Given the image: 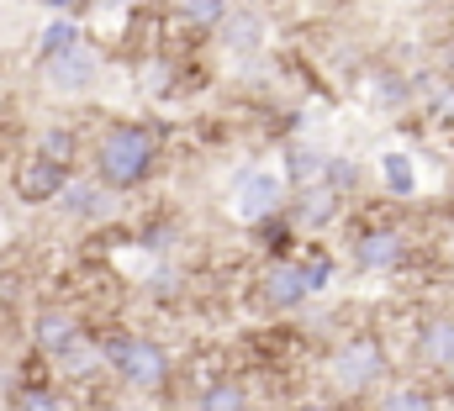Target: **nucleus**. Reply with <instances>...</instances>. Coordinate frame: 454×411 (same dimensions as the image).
Listing matches in <instances>:
<instances>
[{
  "label": "nucleus",
  "instance_id": "nucleus-3",
  "mask_svg": "<svg viewBox=\"0 0 454 411\" xmlns=\"http://www.w3.org/2000/svg\"><path fill=\"white\" fill-rule=\"evenodd\" d=\"M69 180H74L69 164H53V159H43V153H27V159L16 164V174H11V190H16L21 206H59V196H64Z\"/></svg>",
  "mask_w": 454,
  "mask_h": 411
},
{
  "label": "nucleus",
  "instance_id": "nucleus-21",
  "mask_svg": "<svg viewBox=\"0 0 454 411\" xmlns=\"http://www.w3.org/2000/svg\"><path fill=\"white\" fill-rule=\"evenodd\" d=\"M291 227H296V221L275 211V216H264V221H254V237H259V248H264V253H275V259H286V248H291Z\"/></svg>",
  "mask_w": 454,
  "mask_h": 411
},
{
  "label": "nucleus",
  "instance_id": "nucleus-31",
  "mask_svg": "<svg viewBox=\"0 0 454 411\" xmlns=\"http://www.w3.org/2000/svg\"><path fill=\"white\" fill-rule=\"evenodd\" d=\"M291 411H328V407H323V401H296Z\"/></svg>",
  "mask_w": 454,
  "mask_h": 411
},
{
  "label": "nucleus",
  "instance_id": "nucleus-28",
  "mask_svg": "<svg viewBox=\"0 0 454 411\" xmlns=\"http://www.w3.org/2000/svg\"><path fill=\"white\" fill-rule=\"evenodd\" d=\"M169 85H175V69H169L164 58H153V64L143 69V90H148V96H169Z\"/></svg>",
  "mask_w": 454,
  "mask_h": 411
},
{
  "label": "nucleus",
  "instance_id": "nucleus-1",
  "mask_svg": "<svg viewBox=\"0 0 454 411\" xmlns=\"http://www.w3.org/2000/svg\"><path fill=\"white\" fill-rule=\"evenodd\" d=\"M90 164H96V180L106 190H116V196L143 190L159 174V137L143 121H112L90 143Z\"/></svg>",
  "mask_w": 454,
  "mask_h": 411
},
{
  "label": "nucleus",
  "instance_id": "nucleus-6",
  "mask_svg": "<svg viewBox=\"0 0 454 411\" xmlns=\"http://www.w3.org/2000/svg\"><path fill=\"white\" fill-rule=\"evenodd\" d=\"M286 206V180L280 174H270V169H248V174H238L232 180V211H238V221H264V216H275Z\"/></svg>",
  "mask_w": 454,
  "mask_h": 411
},
{
  "label": "nucleus",
  "instance_id": "nucleus-19",
  "mask_svg": "<svg viewBox=\"0 0 454 411\" xmlns=\"http://www.w3.org/2000/svg\"><path fill=\"white\" fill-rule=\"evenodd\" d=\"M323 164H328V153H317V148H307V143H291V148H286V180H291V185L323 180Z\"/></svg>",
  "mask_w": 454,
  "mask_h": 411
},
{
  "label": "nucleus",
  "instance_id": "nucleus-32",
  "mask_svg": "<svg viewBox=\"0 0 454 411\" xmlns=\"http://www.w3.org/2000/svg\"><path fill=\"white\" fill-rule=\"evenodd\" d=\"M127 411H164V407H127Z\"/></svg>",
  "mask_w": 454,
  "mask_h": 411
},
{
  "label": "nucleus",
  "instance_id": "nucleus-5",
  "mask_svg": "<svg viewBox=\"0 0 454 411\" xmlns=\"http://www.w3.org/2000/svg\"><path fill=\"white\" fill-rule=\"evenodd\" d=\"M43 80H48L53 96H85L101 80V53L90 43H74V48H64L59 58L43 64Z\"/></svg>",
  "mask_w": 454,
  "mask_h": 411
},
{
  "label": "nucleus",
  "instance_id": "nucleus-15",
  "mask_svg": "<svg viewBox=\"0 0 454 411\" xmlns=\"http://www.w3.org/2000/svg\"><path fill=\"white\" fill-rule=\"evenodd\" d=\"M196 411H254V396L238 380H207L196 391Z\"/></svg>",
  "mask_w": 454,
  "mask_h": 411
},
{
  "label": "nucleus",
  "instance_id": "nucleus-17",
  "mask_svg": "<svg viewBox=\"0 0 454 411\" xmlns=\"http://www.w3.org/2000/svg\"><path fill=\"white\" fill-rule=\"evenodd\" d=\"M418 353H423L434 369H454V322L450 316H439V322H428V327L418 332Z\"/></svg>",
  "mask_w": 454,
  "mask_h": 411
},
{
  "label": "nucleus",
  "instance_id": "nucleus-18",
  "mask_svg": "<svg viewBox=\"0 0 454 411\" xmlns=\"http://www.w3.org/2000/svg\"><path fill=\"white\" fill-rule=\"evenodd\" d=\"M217 32H223V43L232 53H248V48L264 43V16H259V11H227V21Z\"/></svg>",
  "mask_w": 454,
  "mask_h": 411
},
{
  "label": "nucleus",
  "instance_id": "nucleus-8",
  "mask_svg": "<svg viewBox=\"0 0 454 411\" xmlns=\"http://www.w3.org/2000/svg\"><path fill=\"white\" fill-rule=\"evenodd\" d=\"M402 259H407V243H402L396 227H370V232L354 237V264H359L364 275H386V269H396Z\"/></svg>",
  "mask_w": 454,
  "mask_h": 411
},
{
  "label": "nucleus",
  "instance_id": "nucleus-29",
  "mask_svg": "<svg viewBox=\"0 0 454 411\" xmlns=\"http://www.w3.org/2000/svg\"><path fill=\"white\" fill-rule=\"evenodd\" d=\"M37 5H43V11H48V16H59V11H80V5H85V0H37Z\"/></svg>",
  "mask_w": 454,
  "mask_h": 411
},
{
  "label": "nucleus",
  "instance_id": "nucleus-22",
  "mask_svg": "<svg viewBox=\"0 0 454 411\" xmlns=\"http://www.w3.org/2000/svg\"><path fill=\"white\" fill-rule=\"evenodd\" d=\"M380 174H386L391 196H418V169H412L407 153H386V159H380Z\"/></svg>",
  "mask_w": 454,
  "mask_h": 411
},
{
  "label": "nucleus",
  "instance_id": "nucleus-4",
  "mask_svg": "<svg viewBox=\"0 0 454 411\" xmlns=\"http://www.w3.org/2000/svg\"><path fill=\"white\" fill-rule=\"evenodd\" d=\"M328 369H333V380H339L343 391H370V385L386 375V353H380L375 337H348V343L333 348Z\"/></svg>",
  "mask_w": 454,
  "mask_h": 411
},
{
  "label": "nucleus",
  "instance_id": "nucleus-25",
  "mask_svg": "<svg viewBox=\"0 0 454 411\" xmlns=\"http://www.w3.org/2000/svg\"><path fill=\"white\" fill-rule=\"evenodd\" d=\"M11 411H64V401H59V391H48V385H21L16 401H11Z\"/></svg>",
  "mask_w": 454,
  "mask_h": 411
},
{
  "label": "nucleus",
  "instance_id": "nucleus-26",
  "mask_svg": "<svg viewBox=\"0 0 454 411\" xmlns=\"http://www.w3.org/2000/svg\"><path fill=\"white\" fill-rule=\"evenodd\" d=\"M301 269H307V285H312V296H317V291H328V285H333V275H339V264H333L328 253H312V259H301Z\"/></svg>",
  "mask_w": 454,
  "mask_h": 411
},
{
  "label": "nucleus",
  "instance_id": "nucleus-9",
  "mask_svg": "<svg viewBox=\"0 0 454 411\" xmlns=\"http://www.w3.org/2000/svg\"><path fill=\"white\" fill-rule=\"evenodd\" d=\"M59 211L74 216V221H106L116 211V190H106L101 180H69L64 196H59Z\"/></svg>",
  "mask_w": 454,
  "mask_h": 411
},
{
  "label": "nucleus",
  "instance_id": "nucleus-2",
  "mask_svg": "<svg viewBox=\"0 0 454 411\" xmlns=\"http://www.w3.org/2000/svg\"><path fill=\"white\" fill-rule=\"evenodd\" d=\"M101 353H106V375H116L127 391H143V396L164 391L169 375H175V353L159 337H143V332H106Z\"/></svg>",
  "mask_w": 454,
  "mask_h": 411
},
{
  "label": "nucleus",
  "instance_id": "nucleus-24",
  "mask_svg": "<svg viewBox=\"0 0 454 411\" xmlns=\"http://www.w3.org/2000/svg\"><path fill=\"white\" fill-rule=\"evenodd\" d=\"M380 411H434V396L418 391V385H396L380 396Z\"/></svg>",
  "mask_w": 454,
  "mask_h": 411
},
{
  "label": "nucleus",
  "instance_id": "nucleus-16",
  "mask_svg": "<svg viewBox=\"0 0 454 411\" xmlns=\"http://www.w3.org/2000/svg\"><path fill=\"white\" fill-rule=\"evenodd\" d=\"M32 153H43V159H53V164H80V132L74 127H37V137H32Z\"/></svg>",
  "mask_w": 454,
  "mask_h": 411
},
{
  "label": "nucleus",
  "instance_id": "nucleus-11",
  "mask_svg": "<svg viewBox=\"0 0 454 411\" xmlns=\"http://www.w3.org/2000/svg\"><path fill=\"white\" fill-rule=\"evenodd\" d=\"M333 216H339V190H333V185H323V180L296 185V201H291V221H296V227L317 232V227H328Z\"/></svg>",
  "mask_w": 454,
  "mask_h": 411
},
{
  "label": "nucleus",
  "instance_id": "nucleus-7",
  "mask_svg": "<svg viewBox=\"0 0 454 411\" xmlns=\"http://www.w3.org/2000/svg\"><path fill=\"white\" fill-rule=\"evenodd\" d=\"M259 296H264V306L270 311H296L301 306V301L312 296L301 259H275V264L259 275Z\"/></svg>",
  "mask_w": 454,
  "mask_h": 411
},
{
  "label": "nucleus",
  "instance_id": "nucleus-14",
  "mask_svg": "<svg viewBox=\"0 0 454 411\" xmlns=\"http://www.w3.org/2000/svg\"><path fill=\"white\" fill-rule=\"evenodd\" d=\"M143 296L159 301V306L180 301V296H185V269H180L175 259H153V264L143 269Z\"/></svg>",
  "mask_w": 454,
  "mask_h": 411
},
{
  "label": "nucleus",
  "instance_id": "nucleus-20",
  "mask_svg": "<svg viewBox=\"0 0 454 411\" xmlns=\"http://www.w3.org/2000/svg\"><path fill=\"white\" fill-rule=\"evenodd\" d=\"M180 21L196 32H217L227 21V0H180Z\"/></svg>",
  "mask_w": 454,
  "mask_h": 411
},
{
  "label": "nucleus",
  "instance_id": "nucleus-10",
  "mask_svg": "<svg viewBox=\"0 0 454 411\" xmlns=\"http://www.w3.org/2000/svg\"><path fill=\"white\" fill-rule=\"evenodd\" d=\"M80 332H85V327H80V316H74L69 306H43L37 316H32V343H37L48 359H53V353H64Z\"/></svg>",
  "mask_w": 454,
  "mask_h": 411
},
{
  "label": "nucleus",
  "instance_id": "nucleus-13",
  "mask_svg": "<svg viewBox=\"0 0 454 411\" xmlns=\"http://www.w3.org/2000/svg\"><path fill=\"white\" fill-rule=\"evenodd\" d=\"M53 364H59L69 380H96V375L106 369V353H101V343H96V337H85V332H80L64 353H53Z\"/></svg>",
  "mask_w": 454,
  "mask_h": 411
},
{
  "label": "nucleus",
  "instance_id": "nucleus-27",
  "mask_svg": "<svg viewBox=\"0 0 454 411\" xmlns=\"http://www.w3.org/2000/svg\"><path fill=\"white\" fill-rule=\"evenodd\" d=\"M354 180H359V169H354V164H348V159H328V164H323V185H333V190H354Z\"/></svg>",
  "mask_w": 454,
  "mask_h": 411
},
{
  "label": "nucleus",
  "instance_id": "nucleus-12",
  "mask_svg": "<svg viewBox=\"0 0 454 411\" xmlns=\"http://www.w3.org/2000/svg\"><path fill=\"white\" fill-rule=\"evenodd\" d=\"M74 43H85V21H80V11H59L53 21H43V27H37L32 58H37V64H48V58H59V53H64V48H74Z\"/></svg>",
  "mask_w": 454,
  "mask_h": 411
},
{
  "label": "nucleus",
  "instance_id": "nucleus-23",
  "mask_svg": "<svg viewBox=\"0 0 454 411\" xmlns=\"http://www.w3.org/2000/svg\"><path fill=\"white\" fill-rule=\"evenodd\" d=\"M175 243H180V227H175V221H153V227H143V232H137V248H143V253H153V259H169V253H175Z\"/></svg>",
  "mask_w": 454,
  "mask_h": 411
},
{
  "label": "nucleus",
  "instance_id": "nucleus-30",
  "mask_svg": "<svg viewBox=\"0 0 454 411\" xmlns=\"http://www.w3.org/2000/svg\"><path fill=\"white\" fill-rule=\"evenodd\" d=\"M132 0H85V11H127Z\"/></svg>",
  "mask_w": 454,
  "mask_h": 411
},
{
  "label": "nucleus",
  "instance_id": "nucleus-33",
  "mask_svg": "<svg viewBox=\"0 0 454 411\" xmlns=\"http://www.w3.org/2000/svg\"><path fill=\"white\" fill-rule=\"evenodd\" d=\"M450 375H454V369H450Z\"/></svg>",
  "mask_w": 454,
  "mask_h": 411
}]
</instances>
